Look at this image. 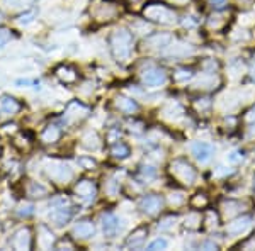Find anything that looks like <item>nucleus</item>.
<instances>
[{"label": "nucleus", "instance_id": "nucleus-2", "mask_svg": "<svg viewBox=\"0 0 255 251\" xmlns=\"http://www.w3.org/2000/svg\"><path fill=\"white\" fill-rule=\"evenodd\" d=\"M165 80V75L160 70H152V72L145 73V82L148 85H160Z\"/></svg>", "mask_w": 255, "mask_h": 251}, {"label": "nucleus", "instance_id": "nucleus-5", "mask_svg": "<svg viewBox=\"0 0 255 251\" xmlns=\"http://www.w3.org/2000/svg\"><path fill=\"white\" fill-rule=\"evenodd\" d=\"M211 2L215 3L216 7H221V5H223L224 2H226V0H211Z\"/></svg>", "mask_w": 255, "mask_h": 251}, {"label": "nucleus", "instance_id": "nucleus-4", "mask_svg": "<svg viewBox=\"0 0 255 251\" xmlns=\"http://www.w3.org/2000/svg\"><path fill=\"white\" fill-rule=\"evenodd\" d=\"M165 246H167V241H165V239H157V241H153L148 248L150 250H157V248H165Z\"/></svg>", "mask_w": 255, "mask_h": 251}, {"label": "nucleus", "instance_id": "nucleus-3", "mask_svg": "<svg viewBox=\"0 0 255 251\" xmlns=\"http://www.w3.org/2000/svg\"><path fill=\"white\" fill-rule=\"evenodd\" d=\"M160 204H162V202H160V198H157V197H148V198H145V200H143V207L145 209L150 207L148 212L157 211V209L160 207Z\"/></svg>", "mask_w": 255, "mask_h": 251}, {"label": "nucleus", "instance_id": "nucleus-1", "mask_svg": "<svg viewBox=\"0 0 255 251\" xmlns=\"http://www.w3.org/2000/svg\"><path fill=\"white\" fill-rule=\"evenodd\" d=\"M192 151L199 162H208L213 155V146L208 143H196L192 146Z\"/></svg>", "mask_w": 255, "mask_h": 251}]
</instances>
